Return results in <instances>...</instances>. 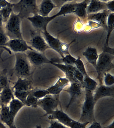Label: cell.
<instances>
[{
	"mask_svg": "<svg viewBox=\"0 0 114 128\" xmlns=\"http://www.w3.org/2000/svg\"><path fill=\"white\" fill-rule=\"evenodd\" d=\"M90 1L84 0L80 3H76L75 9L74 12L78 17L84 19L87 16L86 8Z\"/></svg>",
	"mask_w": 114,
	"mask_h": 128,
	"instance_id": "obj_25",
	"label": "cell"
},
{
	"mask_svg": "<svg viewBox=\"0 0 114 128\" xmlns=\"http://www.w3.org/2000/svg\"><path fill=\"white\" fill-rule=\"evenodd\" d=\"M87 128H103L100 123L94 121L91 124L90 126Z\"/></svg>",
	"mask_w": 114,
	"mask_h": 128,
	"instance_id": "obj_42",
	"label": "cell"
},
{
	"mask_svg": "<svg viewBox=\"0 0 114 128\" xmlns=\"http://www.w3.org/2000/svg\"><path fill=\"white\" fill-rule=\"evenodd\" d=\"M111 50L110 48H105L104 50L99 55L95 68L97 73V78L99 81L100 85L102 84L104 74L114 68V54Z\"/></svg>",
	"mask_w": 114,
	"mask_h": 128,
	"instance_id": "obj_1",
	"label": "cell"
},
{
	"mask_svg": "<svg viewBox=\"0 0 114 128\" xmlns=\"http://www.w3.org/2000/svg\"><path fill=\"white\" fill-rule=\"evenodd\" d=\"M30 93L34 96L39 100L44 98L47 95L50 94L47 90H37L33 91H30Z\"/></svg>",
	"mask_w": 114,
	"mask_h": 128,
	"instance_id": "obj_34",
	"label": "cell"
},
{
	"mask_svg": "<svg viewBox=\"0 0 114 128\" xmlns=\"http://www.w3.org/2000/svg\"><path fill=\"white\" fill-rule=\"evenodd\" d=\"M35 128H42L41 125H38L36 126Z\"/></svg>",
	"mask_w": 114,
	"mask_h": 128,
	"instance_id": "obj_47",
	"label": "cell"
},
{
	"mask_svg": "<svg viewBox=\"0 0 114 128\" xmlns=\"http://www.w3.org/2000/svg\"><path fill=\"white\" fill-rule=\"evenodd\" d=\"M0 120L9 128H18L15 124V119L10 112L8 106L1 105Z\"/></svg>",
	"mask_w": 114,
	"mask_h": 128,
	"instance_id": "obj_16",
	"label": "cell"
},
{
	"mask_svg": "<svg viewBox=\"0 0 114 128\" xmlns=\"http://www.w3.org/2000/svg\"><path fill=\"white\" fill-rule=\"evenodd\" d=\"M76 58L72 56L69 54L66 55L65 56H64L61 58L52 59L50 60L52 63H57L59 64L60 62L63 63V64H65L71 65V66H75V62Z\"/></svg>",
	"mask_w": 114,
	"mask_h": 128,
	"instance_id": "obj_28",
	"label": "cell"
},
{
	"mask_svg": "<svg viewBox=\"0 0 114 128\" xmlns=\"http://www.w3.org/2000/svg\"><path fill=\"white\" fill-rule=\"evenodd\" d=\"M107 10L106 2L99 0H90L87 6V15L95 14Z\"/></svg>",
	"mask_w": 114,
	"mask_h": 128,
	"instance_id": "obj_19",
	"label": "cell"
},
{
	"mask_svg": "<svg viewBox=\"0 0 114 128\" xmlns=\"http://www.w3.org/2000/svg\"><path fill=\"white\" fill-rule=\"evenodd\" d=\"M107 10L111 13L114 12V1H109L106 2Z\"/></svg>",
	"mask_w": 114,
	"mask_h": 128,
	"instance_id": "obj_41",
	"label": "cell"
},
{
	"mask_svg": "<svg viewBox=\"0 0 114 128\" xmlns=\"http://www.w3.org/2000/svg\"><path fill=\"white\" fill-rule=\"evenodd\" d=\"M75 66L76 68L83 74L84 77L88 76L84 64L82 61L81 60L80 57H78L77 58L75 62Z\"/></svg>",
	"mask_w": 114,
	"mask_h": 128,
	"instance_id": "obj_31",
	"label": "cell"
},
{
	"mask_svg": "<svg viewBox=\"0 0 114 128\" xmlns=\"http://www.w3.org/2000/svg\"><path fill=\"white\" fill-rule=\"evenodd\" d=\"M9 40L8 37L6 34L5 31L0 30V46H5Z\"/></svg>",
	"mask_w": 114,
	"mask_h": 128,
	"instance_id": "obj_40",
	"label": "cell"
},
{
	"mask_svg": "<svg viewBox=\"0 0 114 128\" xmlns=\"http://www.w3.org/2000/svg\"><path fill=\"white\" fill-rule=\"evenodd\" d=\"M114 14L110 13L108 16L107 20L106 27L107 28V34L106 41V47L108 46L109 38L112 31L114 29Z\"/></svg>",
	"mask_w": 114,
	"mask_h": 128,
	"instance_id": "obj_30",
	"label": "cell"
},
{
	"mask_svg": "<svg viewBox=\"0 0 114 128\" xmlns=\"http://www.w3.org/2000/svg\"><path fill=\"white\" fill-rule=\"evenodd\" d=\"M98 84L96 81L88 76L84 77L83 86L86 90L92 92L97 88Z\"/></svg>",
	"mask_w": 114,
	"mask_h": 128,
	"instance_id": "obj_29",
	"label": "cell"
},
{
	"mask_svg": "<svg viewBox=\"0 0 114 128\" xmlns=\"http://www.w3.org/2000/svg\"><path fill=\"white\" fill-rule=\"evenodd\" d=\"M5 46L8 47L16 53L25 52L28 50H34L31 46L27 44L24 39H12L9 40Z\"/></svg>",
	"mask_w": 114,
	"mask_h": 128,
	"instance_id": "obj_9",
	"label": "cell"
},
{
	"mask_svg": "<svg viewBox=\"0 0 114 128\" xmlns=\"http://www.w3.org/2000/svg\"><path fill=\"white\" fill-rule=\"evenodd\" d=\"M0 128H7L5 124H3L1 120H0Z\"/></svg>",
	"mask_w": 114,
	"mask_h": 128,
	"instance_id": "obj_46",
	"label": "cell"
},
{
	"mask_svg": "<svg viewBox=\"0 0 114 128\" xmlns=\"http://www.w3.org/2000/svg\"><path fill=\"white\" fill-rule=\"evenodd\" d=\"M22 19L19 15L13 12L12 13L5 26L6 34L11 40L23 39L21 29Z\"/></svg>",
	"mask_w": 114,
	"mask_h": 128,
	"instance_id": "obj_3",
	"label": "cell"
},
{
	"mask_svg": "<svg viewBox=\"0 0 114 128\" xmlns=\"http://www.w3.org/2000/svg\"><path fill=\"white\" fill-rule=\"evenodd\" d=\"M42 33L43 34L45 40L50 48L57 52L60 55L62 58H63L64 56L62 54L61 52V48L62 42L57 38L53 36L47 30L42 32Z\"/></svg>",
	"mask_w": 114,
	"mask_h": 128,
	"instance_id": "obj_13",
	"label": "cell"
},
{
	"mask_svg": "<svg viewBox=\"0 0 114 128\" xmlns=\"http://www.w3.org/2000/svg\"><path fill=\"white\" fill-rule=\"evenodd\" d=\"M93 94L94 100L96 103L98 100L105 97H113L114 96V86H107L102 84L100 85L95 90Z\"/></svg>",
	"mask_w": 114,
	"mask_h": 128,
	"instance_id": "obj_15",
	"label": "cell"
},
{
	"mask_svg": "<svg viewBox=\"0 0 114 128\" xmlns=\"http://www.w3.org/2000/svg\"><path fill=\"white\" fill-rule=\"evenodd\" d=\"M48 16L43 17L38 14L27 18L36 30L42 32L47 30V27L49 22Z\"/></svg>",
	"mask_w": 114,
	"mask_h": 128,
	"instance_id": "obj_10",
	"label": "cell"
},
{
	"mask_svg": "<svg viewBox=\"0 0 114 128\" xmlns=\"http://www.w3.org/2000/svg\"><path fill=\"white\" fill-rule=\"evenodd\" d=\"M8 1L4 0H0V10L7 5Z\"/></svg>",
	"mask_w": 114,
	"mask_h": 128,
	"instance_id": "obj_43",
	"label": "cell"
},
{
	"mask_svg": "<svg viewBox=\"0 0 114 128\" xmlns=\"http://www.w3.org/2000/svg\"><path fill=\"white\" fill-rule=\"evenodd\" d=\"M83 55L88 62L95 68L99 57L97 49L94 47L89 46L83 53Z\"/></svg>",
	"mask_w": 114,
	"mask_h": 128,
	"instance_id": "obj_21",
	"label": "cell"
},
{
	"mask_svg": "<svg viewBox=\"0 0 114 128\" xmlns=\"http://www.w3.org/2000/svg\"><path fill=\"white\" fill-rule=\"evenodd\" d=\"M39 100L30 92L24 103L25 106L28 107H36Z\"/></svg>",
	"mask_w": 114,
	"mask_h": 128,
	"instance_id": "obj_32",
	"label": "cell"
},
{
	"mask_svg": "<svg viewBox=\"0 0 114 128\" xmlns=\"http://www.w3.org/2000/svg\"><path fill=\"white\" fill-rule=\"evenodd\" d=\"M16 61L14 67L15 72L18 77L26 78L30 75V63L25 53H16Z\"/></svg>",
	"mask_w": 114,
	"mask_h": 128,
	"instance_id": "obj_4",
	"label": "cell"
},
{
	"mask_svg": "<svg viewBox=\"0 0 114 128\" xmlns=\"http://www.w3.org/2000/svg\"><path fill=\"white\" fill-rule=\"evenodd\" d=\"M85 97L82 108V112L78 122H89L91 124L95 121L94 116V107L95 102L94 100L92 92L86 90Z\"/></svg>",
	"mask_w": 114,
	"mask_h": 128,
	"instance_id": "obj_2",
	"label": "cell"
},
{
	"mask_svg": "<svg viewBox=\"0 0 114 128\" xmlns=\"http://www.w3.org/2000/svg\"><path fill=\"white\" fill-rule=\"evenodd\" d=\"M103 79L105 86H114V77L113 75L107 72L104 75Z\"/></svg>",
	"mask_w": 114,
	"mask_h": 128,
	"instance_id": "obj_35",
	"label": "cell"
},
{
	"mask_svg": "<svg viewBox=\"0 0 114 128\" xmlns=\"http://www.w3.org/2000/svg\"><path fill=\"white\" fill-rule=\"evenodd\" d=\"M70 82L66 78H59L55 84L47 89L50 94L58 95Z\"/></svg>",
	"mask_w": 114,
	"mask_h": 128,
	"instance_id": "obj_17",
	"label": "cell"
},
{
	"mask_svg": "<svg viewBox=\"0 0 114 128\" xmlns=\"http://www.w3.org/2000/svg\"><path fill=\"white\" fill-rule=\"evenodd\" d=\"M30 91L18 92V91H14V96L15 98L17 99L24 104L30 92Z\"/></svg>",
	"mask_w": 114,
	"mask_h": 128,
	"instance_id": "obj_33",
	"label": "cell"
},
{
	"mask_svg": "<svg viewBox=\"0 0 114 128\" xmlns=\"http://www.w3.org/2000/svg\"><path fill=\"white\" fill-rule=\"evenodd\" d=\"M50 124V125L48 128H68L58 121L54 120H51Z\"/></svg>",
	"mask_w": 114,
	"mask_h": 128,
	"instance_id": "obj_39",
	"label": "cell"
},
{
	"mask_svg": "<svg viewBox=\"0 0 114 128\" xmlns=\"http://www.w3.org/2000/svg\"><path fill=\"white\" fill-rule=\"evenodd\" d=\"M13 10V4L8 2L7 5L0 10L4 22L7 23Z\"/></svg>",
	"mask_w": 114,
	"mask_h": 128,
	"instance_id": "obj_27",
	"label": "cell"
},
{
	"mask_svg": "<svg viewBox=\"0 0 114 128\" xmlns=\"http://www.w3.org/2000/svg\"><path fill=\"white\" fill-rule=\"evenodd\" d=\"M1 104H0V110H1Z\"/></svg>",
	"mask_w": 114,
	"mask_h": 128,
	"instance_id": "obj_48",
	"label": "cell"
},
{
	"mask_svg": "<svg viewBox=\"0 0 114 128\" xmlns=\"http://www.w3.org/2000/svg\"><path fill=\"white\" fill-rule=\"evenodd\" d=\"M9 86L8 80L6 76L0 74V92Z\"/></svg>",
	"mask_w": 114,
	"mask_h": 128,
	"instance_id": "obj_36",
	"label": "cell"
},
{
	"mask_svg": "<svg viewBox=\"0 0 114 128\" xmlns=\"http://www.w3.org/2000/svg\"><path fill=\"white\" fill-rule=\"evenodd\" d=\"M89 122H81L74 120L70 126V128H86L87 125L89 124Z\"/></svg>",
	"mask_w": 114,
	"mask_h": 128,
	"instance_id": "obj_38",
	"label": "cell"
},
{
	"mask_svg": "<svg viewBox=\"0 0 114 128\" xmlns=\"http://www.w3.org/2000/svg\"><path fill=\"white\" fill-rule=\"evenodd\" d=\"M76 5L75 3H67L63 5L58 12L51 16L52 20L58 16L74 12Z\"/></svg>",
	"mask_w": 114,
	"mask_h": 128,
	"instance_id": "obj_26",
	"label": "cell"
},
{
	"mask_svg": "<svg viewBox=\"0 0 114 128\" xmlns=\"http://www.w3.org/2000/svg\"><path fill=\"white\" fill-rule=\"evenodd\" d=\"M51 120H57L67 127H70L74 120H73L62 110H56L49 117Z\"/></svg>",
	"mask_w": 114,
	"mask_h": 128,
	"instance_id": "obj_12",
	"label": "cell"
},
{
	"mask_svg": "<svg viewBox=\"0 0 114 128\" xmlns=\"http://www.w3.org/2000/svg\"><path fill=\"white\" fill-rule=\"evenodd\" d=\"M82 86L79 83L74 82L71 83L68 88L64 90L68 92L70 96L69 102L66 106L67 110L74 102L81 96L82 94Z\"/></svg>",
	"mask_w": 114,
	"mask_h": 128,
	"instance_id": "obj_11",
	"label": "cell"
},
{
	"mask_svg": "<svg viewBox=\"0 0 114 128\" xmlns=\"http://www.w3.org/2000/svg\"><path fill=\"white\" fill-rule=\"evenodd\" d=\"M9 105L10 112L14 119L20 110L25 106L24 104L15 98L12 100Z\"/></svg>",
	"mask_w": 114,
	"mask_h": 128,
	"instance_id": "obj_24",
	"label": "cell"
},
{
	"mask_svg": "<svg viewBox=\"0 0 114 128\" xmlns=\"http://www.w3.org/2000/svg\"><path fill=\"white\" fill-rule=\"evenodd\" d=\"M59 103V95L49 94L39 100L37 106L42 108L46 112L42 116L51 114L56 110Z\"/></svg>",
	"mask_w": 114,
	"mask_h": 128,
	"instance_id": "obj_6",
	"label": "cell"
},
{
	"mask_svg": "<svg viewBox=\"0 0 114 128\" xmlns=\"http://www.w3.org/2000/svg\"><path fill=\"white\" fill-rule=\"evenodd\" d=\"M103 128H114V122L110 124L106 127H104Z\"/></svg>",
	"mask_w": 114,
	"mask_h": 128,
	"instance_id": "obj_45",
	"label": "cell"
},
{
	"mask_svg": "<svg viewBox=\"0 0 114 128\" xmlns=\"http://www.w3.org/2000/svg\"><path fill=\"white\" fill-rule=\"evenodd\" d=\"M3 18L2 16L0 14V30L3 31H4V30L3 26Z\"/></svg>",
	"mask_w": 114,
	"mask_h": 128,
	"instance_id": "obj_44",
	"label": "cell"
},
{
	"mask_svg": "<svg viewBox=\"0 0 114 128\" xmlns=\"http://www.w3.org/2000/svg\"><path fill=\"white\" fill-rule=\"evenodd\" d=\"M19 12L18 14L22 19L29 17L30 14H38V6L35 0H22L17 4H13V10Z\"/></svg>",
	"mask_w": 114,
	"mask_h": 128,
	"instance_id": "obj_5",
	"label": "cell"
},
{
	"mask_svg": "<svg viewBox=\"0 0 114 128\" xmlns=\"http://www.w3.org/2000/svg\"><path fill=\"white\" fill-rule=\"evenodd\" d=\"M57 6L51 0H44L38 7V14L43 17L48 16L49 14Z\"/></svg>",
	"mask_w": 114,
	"mask_h": 128,
	"instance_id": "obj_20",
	"label": "cell"
},
{
	"mask_svg": "<svg viewBox=\"0 0 114 128\" xmlns=\"http://www.w3.org/2000/svg\"><path fill=\"white\" fill-rule=\"evenodd\" d=\"M74 77L76 80L78 82L81 84L83 86L84 76L77 68H76L74 72Z\"/></svg>",
	"mask_w": 114,
	"mask_h": 128,
	"instance_id": "obj_37",
	"label": "cell"
},
{
	"mask_svg": "<svg viewBox=\"0 0 114 128\" xmlns=\"http://www.w3.org/2000/svg\"><path fill=\"white\" fill-rule=\"evenodd\" d=\"M14 98V94L11 89L9 86H8L0 92V104L1 105L8 106Z\"/></svg>",
	"mask_w": 114,
	"mask_h": 128,
	"instance_id": "obj_23",
	"label": "cell"
},
{
	"mask_svg": "<svg viewBox=\"0 0 114 128\" xmlns=\"http://www.w3.org/2000/svg\"><path fill=\"white\" fill-rule=\"evenodd\" d=\"M25 53L30 64L34 66H38L45 64H51L50 60H49L43 53L34 50H28Z\"/></svg>",
	"mask_w": 114,
	"mask_h": 128,
	"instance_id": "obj_8",
	"label": "cell"
},
{
	"mask_svg": "<svg viewBox=\"0 0 114 128\" xmlns=\"http://www.w3.org/2000/svg\"><path fill=\"white\" fill-rule=\"evenodd\" d=\"M110 12L108 10H105L102 12L87 15L88 20L94 22L103 26L106 27L107 20L108 16Z\"/></svg>",
	"mask_w": 114,
	"mask_h": 128,
	"instance_id": "obj_14",
	"label": "cell"
},
{
	"mask_svg": "<svg viewBox=\"0 0 114 128\" xmlns=\"http://www.w3.org/2000/svg\"><path fill=\"white\" fill-rule=\"evenodd\" d=\"M51 64L57 67L65 73L66 78L69 80L70 82H78L74 77V72L76 68L75 66L54 63H52Z\"/></svg>",
	"mask_w": 114,
	"mask_h": 128,
	"instance_id": "obj_18",
	"label": "cell"
},
{
	"mask_svg": "<svg viewBox=\"0 0 114 128\" xmlns=\"http://www.w3.org/2000/svg\"><path fill=\"white\" fill-rule=\"evenodd\" d=\"M31 82L26 78L18 77L17 80L14 85L13 88L14 90L18 92L30 91Z\"/></svg>",
	"mask_w": 114,
	"mask_h": 128,
	"instance_id": "obj_22",
	"label": "cell"
},
{
	"mask_svg": "<svg viewBox=\"0 0 114 128\" xmlns=\"http://www.w3.org/2000/svg\"><path fill=\"white\" fill-rule=\"evenodd\" d=\"M40 33L36 30H30L31 38L29 43L32 48H34L38 52L43 53L50 48Z\"/></svg>",
	"mask_w": 114,
	"mask_h": 128,
	"instance_id": "obj_7",
	"label": "cell"
}]
</instances>
